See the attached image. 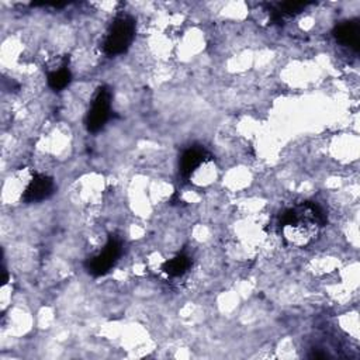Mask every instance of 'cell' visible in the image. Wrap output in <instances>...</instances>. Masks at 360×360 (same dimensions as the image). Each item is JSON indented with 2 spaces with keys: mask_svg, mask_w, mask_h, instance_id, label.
I'll use <instances>...</instances> for the list:
<instances>
[{
  "mask_svg": "<svg viewBox=\"0 0 360 360\" xmlns=\"http://www.w3.org/2000/svg\"><path fill=\"white\" fill-rule=\"evenodd\" d=\"M335 38L345 46H349L354 51L360 46V25L356 21H343L340 22L335 31Z\"/></svg>",
  "mask_w": 360,
  "mask_h": 360,
  "instance_id": "cell-7",
  "label": "cell"
},
{
  "mask_svg": "<svg viewBox=\"0 0 360 360\" xmlns=\"http://www.w3.org/2000/svg\"><path fill=\"white\" fill-rule=\"evenodd\" d=\"M53 191H55V183L52 177L42 173H37L27 184L22 194V200L25 202H39L48 198L49 195H52Z\"/></svg>",
  "mask_w": 360,
  "mask_h": 360,
  "instance_id": "cell-5",
  "label": "cell"
},
{
  "mask_svg": "<svg viewBox=\"0 0 360 360\" xmlns=\"http://www.w3.org/2000/svg\"><path fill=\"white\" fill-rule=\"evenodd\" d=\"M325 224L323 208L312 201H304L284 210L277 221L281 236L294 248H305L312 243Z\"/></svg>",
  "mask_w": 360,
  "mask_h": 360,
  "instance_id": "cell-1",
  "label": "cell"
},
{
  "mask_svg": "<svg viewBox=\"0 0 360 360\" xmlns=\"http://www.w3.org/2000/svg\"><path fill=\"white\" fill-rule=\"evenodd\" d=\"M135 38V21L128 14L117 15L110 24L104 41L103 52L107 56H117L128 51Z\"/></svg>",
  "mask_w": 360,
  "mask_h": 360,
  "instance_id": "cell-2",
  "label": "cell"
},
{
  "mask_svg": "<svg viewBox=\"0 0 360 360\" xmlns=\"http://www.w3.org/2000/svg\"><path fill=\"white\" fill-rule=\"evenodd\" d=\"M70 80H72V73L65 63L48 75V84L55 91L63 90L70 83Z\"/></svg>",
  "mask_w": 360,
  "mask_h": 360,
  "instance_id": "cell-9",
  "label": "cell"
},
{
  "mask_svg": "<svg viewBox=\"0 0 360 360\" xmlns=\"http://www.w3.org/2000/svg\"><path fill=\"white\" fill-rule=\"evenodd\" d=\"M111 111V91L108 87L101 86L94 93L87 115H86V127L90 132L100 131L110 118Z\"/></svg>",
  "mask_w": 360,
  "mask_h": 360,
  "instance_id": "cell-3",
  "label": "cell"
},
{
  "mask_svg": "<svg viewBox=\"0 0 360 360\" xmlns=\"http://www.w3.org/2000/svg\"><path fill=\"white\" fill-rule=\"evenodd\" d=\"M191 267V259L186 255H177L173 259H169L163 263L162 270L169 277H180Z\"/></svg>",
  "mask_w": 360,
  "mask_h": 360,
  "instance_id": "cell-8",
  "label": "cell"
},
{
  "mask_svg": "<svg viewBox=\"0 0 360 360\" xmlns=\"http://www.w3.org/2000/svg\"><path fill=\"white\" fill-rule=\"evenodd\" d=\"M210 153L201 145H193L187 148L180 158V174L183 179H188L204 162L210 159Z\"/></svg>",
  "mask_w": 360,
  "mask_h": 360,
  "instance_id": "cell-6",
  "label": "cell"
},
{
  "mask_svg": "<svg viewBox=\"0 0 360 360\" xmlns=\"http://www.w3.org/2000/svg\"><path fill=\"white\" fill-rule=\"evenodd\" d=\"M121 250H122L121 240L117 236L111 235L108 238L107 243L104 245L103 250L100 253H97L96 256H93L87 262V264H86L87 271L96 277L107 274L117 263V260L121 255Z\"/></svg>",
  "mask_w": 360,
  "mask_h": 360,
  "instance_id": "cell-4",
  "label": "cell"
}]
</instances>
